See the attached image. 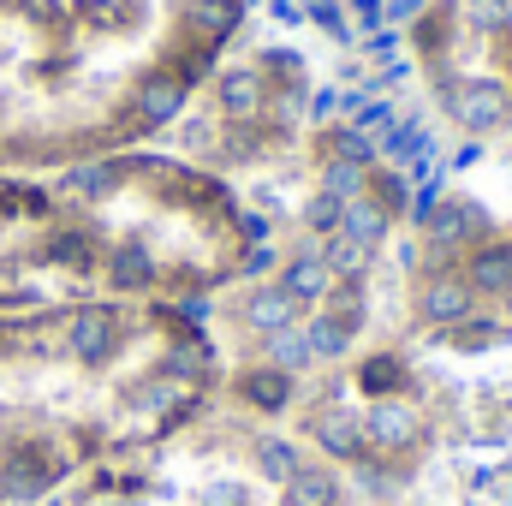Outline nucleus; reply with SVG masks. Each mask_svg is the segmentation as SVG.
I'll return each instance as SVG.
<instances>
[{
	"label": "nucleus",
	"mask_w": 512,
	"mask_h": 506,
	"mask_svg": "<svg viewBox=\"0 0 512 506\" xmlns=\"http://www.w3.org/2000/svg\"><path fill=\"white\" fill-rule=\"evenodd\" d=\"M108 239L102 209L72 203L54 179L42 185L30 173H0V316L90 298L102 286Z\"/></svg>",
	"instance_id": "nucleus-1"
},
{
	"label": "nucleus",
	"mask_w": 512,
	"mask_h": 506,
	"mask_svg": "<svg viewBox=\"0 0 512 506\" xmlns=\"http://www.w3.org/2000/svg\"><path fill=\"white\" fill-rule=\"evenodd\" d=\"M453 120L465 126V137H489L512 120V90L501 78H465L453 96Z\"/></svg>",
	"instance_id": "nucleus-2"
},
{
	"label": "nucleus",
	"mask_w": 512,
	"mask_h": 506,
	"mask_svg": "<svg viewBox=\"0 0 512 506\" xmlns=\"http://www.w3.org/2000/svg\"><path fill=\"white\" fill-rule=\"evenodd\" d=\"M417 316L429 322V328H459L465 316H477V292H471V280L465 274H423V286H417Z\"/></svg>",
	"instance_id": "nucleus-3"
},
{
	"label": "nucleus",
	"mask_w": 512,
	"mask_h": 506,
	"mask_svg": "<svg viewBox=\"0 0 512 506\" xmlns=\"http://www.w3.org/2000/svg\"><path fill=\"white\" fill-rule=\"evenodd\" d=\"M417 435H423V417L405 399H376L364 411V447H376V453H411Z\"/></svg>",
	"instance_id": "nucleus-4"
},
{
	"label": "nucleus",
	"mask_w": 512,
	"mask_h": 506,
	"mask_svg": "<svg viewBox=\"0 0 512 506\" xmlns=\"http://www.w3.org/2000/svg\"><path fill=\"white\" fill-rule=\"evenodd\" d=\"M310 435H316V447L328 453V459H340V465H358L370 447H364V417H352V411H316V423H310Z\"/></svg>",
	"instance_id": "nucleus-5"
},
{
	"label": "nucleus",
	"mask_w": 512,
	"mask_h": 506,
	"mask_svg": "<svg viewBox=\"0 0 512 506\" xmlns=\"http://www.w3.org/2000/svg\"><path fill=\"white\" fill-rule=\"evenodd\" d=\"M465 280H471V292H477V298H507V292H512V245H507V239L477 245L471 262H465Z\"/></svg>",
	"instance_id": "nucleus-6"
},
{
	"label": "nucleus",
	"mask_w": 512,
	"mask_h": 506,
	"mask_svg": "<svg viewBox=\"0 0 512 506\" xmlns=\"http://www.w3.org/2000/svg\"><path fill=\"white\" fill-rule=\"evenodd\" d=\"M280 292L304 310V304H322L328 292H334V274H328V262L322 251H298L286 268H280Z\"/></svg>",
	"instance_id": "nucleus-7"
},
{
	"label": "nucleus",
	"mask_w": 512,
	"mask_h": 506,
	"mask_svg": "<svg viewBox=\"0 0 512 506\" xmlns=\"http://www.w3.org/2000/svg\"><path fill=\"white\" fill-rule=\"evenodd\" d=\"M239 316H245V328H251V334L268 340V334H280V328H292V322H298V304H292V298L280 292V280H274V286H251V292H245Z\"/></svg>",
	"instance_id": "nucleus-8"
},
{
	"label": "nucleus",
	"mask_w": 512,
	"mask_h": 506,
	"mask_svg": "<svg viewBox=\"0 0 512 506\" xmlns=\"http://www.w3.org/2000/svg\"><path fill=\"white\" fill-rule=\"evenodd\" d=\"M215 102H221L227 120H256V114L268 108V78H262V66H239V72H227L221 90H215Z\"/></svg>",
	"instance_id": "nucleus-9"
},
{
	"label": "nucleus",
	"mask_w": 512,
	"mask_h": 506,
	"mask_svg": "<svg viewBox=\"0 0 512 506\" xmlns=\"http://www.w3.org/2000/svg\"><path fill=\"white\" fill-rule=\"evenodd\" d=\"M387 221H393V215H387L382 203L364 191V197H352V203H346V215H340V239H352V245L376 251V245L387 239Z\"/></svg>",
	"instance_id": "nucleus-10"
},
{
	"label": "nucleus",
	"mask_w": 512,
	"mask_h": 506,
	"mask_svg": "<svg viewBox=\"0 0 512 506\" xmlns=\"http://www.w3.org/2000/svg\"><path fill=\"white\" fill-rule=\"evenodd\" d=\"M340 501V477L328 465H304L298 477L280 483V506H334Z\"/></svg>",
	"instance_id": "nucleus-11"
},
{
	"label": "nucleus",
	"mask_w": 512,
	"mask_h": 506,
	"mask_svg": "<svg viewBox=\"0 0 512 506\" xmlns=\"http://www.w3.org/2000/svg\"><path fill=\"white\" fill-rule=\"evenodd\" d=\"M322 161H352V167H382V155H376V137L358 126H322Z\"/></svg>",
	"instance_id": "nucleus-12"
},
{
	"label": "nucleus",
	"mask_w": 512,
	"mask_h": 506,
	"mask_svg": "<svg viewBox=\"0 0 512 506\" xmlns=\"http://www.w3.org/2000/svg\"><path fill=\"white\" fill-rule=\"evenodd\" d=\"M429 137V120L423 114H405V120H393V126L376 137V155H382V167H411V155H417V143Z\"/></svg>",
	"instance_id": "nucleus-13"
},
{
	"label": "nucleus",
	"mask_w": 512,
	"mask_h": 506,
	"mask_svg": "<svg viewBox=\"0 0 512 506\" xmlns=\"http://www.w3.org/2000/svg\"><path fill=\"white\" fill-rule=\"evenodd\" d=\"M262 358L274 364V370H286V376H298V370H310L316 364V352H310V340H304V328L292 322V328H280V334H268L262 340Z\"/></svg>",
	"instance_id": "nucleus-14"
},
{
	"label": "nucleus",
	"mask_w": 512,
	"mask_h": 506,
	"mask_svg": "<svg viewBox=\"0 0 512 506\" xmlns=\"http://www.w3.org/2000/svg\"><path fill=\"white\" fill-rule=\"evenodd\" d=\"M239 393L251 399L256 411H280V405L292 399V376L274 370V364H262V370H245V376H239Z\"/></svg>",
	"instance_id": "nucleus-15"
},
{
	"label": "nucleus",
	"mask_w": 512,
	"mask_h": 506,
	"mask_svg": "<svg viewBox=\"0 0 512 506\" xmlns=\"http://www.w3.org/2000/svg\"><path fill=\"white\" fill-rule=\"evenodd\" d=\"M256 471H262L268 483H286V477H298V471H304V453H298V441H286V435H262V441H256Z\"/></svg>",
	"instance_id": "nucleus-16"
},
{
	"label": "nucleus",
	"mask_w": 512,
	"mask_h": 506,
	"mask_svg": "<svg viewBox=\"0 0 512 506\" xmlns=\"http://www.w3.org/2000/svg\"><path fill=\"white\" fill-rule=\"evenodd\" d=\"M358 387L370 393V399H399V387H405V358H364V370H358Z\"/></svg>",
	"instance_id": "nucleus-17"
},
{
	"label": "nucleus",
	"mask_w": 512,
	"mask_h": 506,
	"mask_svg": "<svg viewBox=\"0 0 512 506\" xmlns=\"http://www.w3.org/2000/svg\"><path fill=\"white\" fill-rule=\"evenodd\" d=\"M370 256L376 251H364V245H352V239H340V233L322 245V262H328L334 280H364V274H370Z\"/></svg>",
	"instance_id": "nucleus-18"
},
{
	"label": "nucleus",
	"mask_w": 512,
	"mask_h": 506,
	"mask_svg": "<svg viewBox=\"0 0 512 506\" xmlns=\"http://www.w3.org/2000/svg\"><path fill=\"white\" fill-rule=\"evenodd\" d=\"M459 24H465L471 36H501L512 24V0H465V6H459Z\"/></svg>",
	"instance_id": "nucleus-19"
},
{
	"label": "nucleus",
	"mask_w": 512,
	"mask_h": 506,
	"mask_svg": "<svg viewBox=\"0 0 512 506\" xmlns=\"http://www.w3.org/2000/svg\"><path fill=\"white\" fill-rule=\"evenodd\" d=\"M364 191H370V167H352V161H322V197L352 203V197H364Z\"/></svg>",
	"instance_id": "nucleus-20"
},
{
	"label": "nucleus",
	"mask_w": 512,
	"mask_h": 506,
	"mask_svg": "<svg viewBox=\"0 0 512 506\" xmlns=\"http://www.w3.org/2000/svg\"><path fill=\"white\" fill-rule=\"evenodd\" d=\"M512 328L507 322H489V316H465L459 328H453V346L459 352H489V346H507Z\"/></svg>",
	"instance_id": "nucleus-21"
},
{
	"label": "nucleus",
	"mask_w": 512,
	"mask_h": 506,
	"mask_svg": "<svg viewBox=\"0 0 512 506\" xmlns=\"http://www.w3.org/2000/svg\"><path fill=\"white\" fill-rule=\"evenodd\" d=\"M304 340H310V352H316V358H346V346H352V328H346L340 316H328V310H322V316L304 328Z\"/></svg>",
	"instance_id": "nucleus-22"
},
{
	"label": "nucleus",
	"mask_w": 512,
	"mask_h": 506,
	"mask_svg": "<svg viewBox=\"0 0 512 506\" xmlns=\"http://www.w3.org/2000/svg\"><path fill=\"white\" fill-rule=\"evenodd\" d=\"M262 137H268V131L256 126V120H227L221 155H227V161H256V155H262Z\"/></svg>",
	"instance_id": "nucleus-23"
},
{
	"label": "nucleus",
	"mask_w": 512,
	"mask_h": 506,
	"mask_svg": "<svg viewBox=\"0 0 512 506\" xmlns=\"http://www.w3.org/2000/svg\"><path fill=\"white\" fill-rule=\"evenodd\" d=\"M370 197L382 203L387 215H405V203H411V173H399V167L370 173Z\"/></svg>",
	"instance_id": "nucleus-24"
},
{
	"label": "nucleus",
	"mask_w": 512,
	"mask_h": 506,
	"mask_svg": "<svg viewBox=\"0 0 512 506\" xmlns=\"http://www.w3.org/2000/svg\"><path fill=\"white\" fill-rule=\"evenodd\" d=\"M304 18L334 36V42H352V18H346V0H304Z\"/></svg>",
	"instance_id": "nucleus-25"
},
{
	"label": "nucleus",
	"mask_w": 512,
	"mask_h": 506,
	"mask_svg": "<svg viewBox=\"0 0 512 506\" xmlns=\"http://www.w3.org/2000/svg\"><path fill=\"white\" fill-rule=\"evenodd\" d=\"M340 215H346V203L316 191V197H310V209H304V227H310L316 239H334V233H340Z\"/></svg>",
	"instance_id": "nucleus-26"
},
{
	"label": "nucleus",
	"mask_w": 512,
	"mask_h": 506,
	"mask_svg": "<svg viewBox=\"0 0 512 506\" xmlns=\"http://www.w3.org/2000/svg\"><path fill=\"white\" fill-rule=\"evenodd\" d=\"M197 506H251V489L233 483V477H215V483L197 495Z\"/></svg>",
	"instance_id": "nucleus-27"
},
{
	"label": "nucleus",
	"mask_w": 512,
	"mask_h": 506,
	"mask_svg": "<svg viewBox=\"0 0 512 506\" xmlns=\"http://www.w3.org/2000/svg\"><path fill=\"white\" fill-rule=\"evenodd\" d=\"M340 96H346V90L322 84V90H310V108H304V114H310L316 126H334V120H340Z\"/></svg>",
	"instance_id": "nucleus-28"
},
{
	"label": "nucleus",
	"mask_w": 512,
	"mask_h": 506,
	"mask_svg": "<svg viewBox=\"0 0 512 506\" xmlns=\"http://www.w3.org/2000/svg\"><path fill=\"white\" fill-rule=\"evenodd\" d=\"M268 268H274V245H245V256L233 262L239 280H256V274H268Z\"/></svg>",
	"instance_id": "nucleus-29"
},
{
	"label": "nucleus",
	"mask_w": 512,
	"mask_h": 506,
	"mask_svg": "<svg viewBox=\"0 0 512 506\" xmlns=\"http://www.w3.org/2000/svg\"><path fill=\"white\" fill-rule=\"evenodd\" d=\"M346 12L358 18V30H364V36L387 24V0H346Z\"/></svg>",
	"instance_id": "nucleus-30"
},
{
	"label": "nucleus",
	"mask_w": 512,
	"mask_h": 506,
	"mask_svg": "<svg viewBox=\"0 0 512 506\" xmlns=\"http://www.w3.org/2000/svg\"><path fill=\"white\" fill-rule=\"evenodd\" d=\"M429 18V0H387V24L405 30V24H423Z\"/></svg>",
	"instance_id": "nucleus-31"
},
{
	"label": "nucleus",
	"mask_w": 512,
	"mask_h": 506,
	"mask_svg": "<svg viewBox=\"0 0 512 506\" xmlns=\"http://www.w3.org/2000/svg\"><path fill=\"white\" fill-rule=\"evenodd\" d=\"M477 161H483V137H465V143H459L441 167H447V179H453V173H465V167H477Z\"/></svg>",
	"instance_id": "nucleus-32"
},
{
	"label": "nucleus",
	"mask_w": 512,
	"mask_h": 506,
	"mask_svg": "<svg viewBox=\"0 0 512 506\" xmlns=\"http://www.w3.org/2000/svg\"><path fill=\"white\" fill-rule=\"evenodd\" d=\"M233 227H239V239H245V245H268V221L251 215V209H233Z\"/></svg>",
	"instance_id": "nucleus-33"
},
{
	"label": "nucleus",
	"mask_w": 512,
	"mask_h": 506,
	"mask_svg": "<svg viewBox=\"0 0 512 506\" xmlns=\"http://www.w3.org/2000/svg\"><path fill=\"white\" fill-rule=\"evenodd\" d=\"M364 48H370V60H376V54H382V60H399V30H393V24L370 30V42H364Z\"/></svg>",
	"instance_id": "nucleus-34"
},
{
	"label": "nucleus",
	"mask_w": 512,
	"mask_h": 506,
	"mask_svg": "<svg viewBox=\"0 0 512 506\" xmlns=\"http://www.w3.org/2000/svg\"><path fill=\"white\" fill-rule=\"evenodd\" d=\"M262 6H268L280 24H298V18H304V6H298V0H262Z\"/></svg>",
	"instance_id": "nucleus-35"
},
{
	"label": "nucleus",
	"mask_w": 512,
	"mask_h": 506,
	"mask_svg": "<svg viewBox=\"0 0 512 506\" xmlns=\"http://www.w3.org/2000/svg\"><path fill=\"white\" fill-rule=\"evenodd\" d=\"M507 310H512V292H507Z\"/></svg>",
	"instance_id": "nucleus-36"
}]
</instances>
